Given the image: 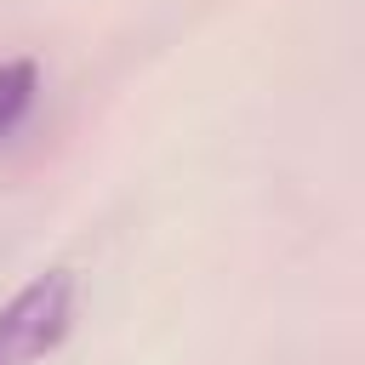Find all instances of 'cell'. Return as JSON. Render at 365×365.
<instances>
[{"label": "cell", "mask_w": 365, "mask_h": 365, "mask_svg": "<svg viewBox=\"0 0 365 365\" xmlns=\"http://www.w3.org/2000/svg\"><path fill=\"white\" fill-rule=\"evenodd\" d=\"M74 331V274L46 268L0 302V365H34Z\"/></svg>", "instance_id": "1"}, {"label": "cell", "mask_w": 365, "mask_h": 365, "mask_svg": "<svg viewBox=\"0 0 365 365\" xmlns=\"http://www.w3.org/2000/svg\"><path fill=\"white\" fill-rule=\"evenodd\" d=\"M34 97H40V63L34 57H6L0 63V137H11L29 120Z\"/></svg>", "instance_id": "2"}]
</instances>
